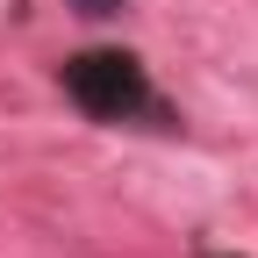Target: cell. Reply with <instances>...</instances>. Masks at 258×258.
Here are the masks:
<instances>
[{
    "instance_id": "1",
    "label": "cell",
    "mask_w": 258,
    "mask_h": 258,
    "mask_svg": "<svg viewBox=\"0 0 258 258\" xmlns=\"http://www.w3.org/2000/svg\"><path fill=\"white\" fill-rule=\"evenodd\" d=\"M64 93H72V108L93 115V122L165 115L158 93H151V79H144V64L129 50H79V57H64Z\"/></svg>"
},
{
    "instance_id": "2",
    "label": "cell",
    "mask_w": 258,
    "mask_h": 258,
    "mask_svg": "<svg viewBox=\"0 0 258 258\" xmlns=\"http://www.w3.org/2000/svg\"><path fill=\"white\" fill-rule=\"evenodd\" d=\"M72 8H79L86 22H108V15H122V8H129V0H72Z\"/></svg>"
}]
</instances>
